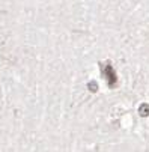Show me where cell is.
<instances>
[{
    "mask_svg": "<svg viewBox=\"0 0 149 152\" xmlns=\"http://www.w3.org/2000/svg\"><path fill=\"white\" fill-rule=\"evenodd\" d=\"M104 74H105V78H107L109 86H115V84H116V72H115V69H113V66H112L110 63L105 65Z\"/></svg>",
    "mask_w": 149,
    "mask_h": 152,
    "instance_id": "cell-1",
    "label": "cell"
},
{
    "mask_svg": "<svg viewBox=\"0 0 149 152\" xmlns=\"http://www.w3.org/2000/svg\"><path fill=\"white\" fill-rule=\"evenodd\" d=\"M140 110H142V115H143V116L149 115V107H148V105H142V108H140Z\"/></svg>",
    "mask_w": 149,
    "mask_h": 152,
    "instance_id": "cell-2",
    "label": "cell"
}]
</instances>
